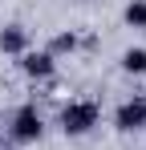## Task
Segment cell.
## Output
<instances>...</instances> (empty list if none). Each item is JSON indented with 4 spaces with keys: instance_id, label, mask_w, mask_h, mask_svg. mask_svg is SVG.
Instances as JSON below:
<instances>
[{
    "instance_id": "obj_8",
    "label": "cell",
    "mask_w": 146,
    "mask_h": 150,
    "mask_svg": "<svg viewBox=\"0 0 146 150\" xmlns=\"http://www.w3.org/2000/svg\"><path fill=\"white\" fill-rule=\"evenodd\" d=\"M73 45H77V37H73V33H61V37L53 41V53H65V49H73Z\"/></svg>"
},
{
    "instance_id": "obj_3",
    "label": "cell",
    "mask_w": 146,
    "mask_h": 150,
    "mask_svg": "<svg viewBox=\"0 0 146 150\" xmlns=\"http://www.w3.org/2000/svg\"><path fill=\"white\" fill-rule=\"evenodd\" d=\"M138 126H146V101H126L118 110V130H138Z\"/></svg>"
},
{
    "instance_id": "obj_7",
    "label": "cell",
    "mask_w": 146,
    "mask_h": 150,
    "mask_svg": "<svg viewBox=\"0 0 146 150\" xmlns=\"http://www.w3.org/2000/svg\"><path fill=\"white\" fill-rule=\"evenodd\" d=\"M126 21L134 28H146V0H134V4L126 8Z\"/></svg>"
},
{
    "instance_id": "obj_5",
    "label": "cell",
    "mask_w": 146,
    "mask_h": 150,
    "mask_svg": "<svg viewBox=\"0 0 146 150\" xmlns=\"http://www.w3.org/2000/svg\"><path fill=\"white\" fill-rule=\"evenodd\" d=\"M24 45H28V33H24V28L8 25L4 33H0V49L4 53H24Z\"/></svg>"
},
{
    "instance_id": "obj_4",
    "label": "cell",
    "mask_w": 146,
    "mask_h": 150,
    "mask_svg": "<svg viewBox=\"0 0 146 150\" xmlns=\"http://www.w3.org/2000/svg\"><path fill=\"white\" fill-rule=\"evenodd\" d=\"M21 69L28 77H49V73H53V53H24Z\"/></svg>"
},
{
    "instance_id": "obj_2",
    "label": "cell",
    "mask_w": 146,
    "mask_h": 150,
    "mask_svg": "<svg viewBox=\"0 0 146 150\" xmlns=\"http://www.w3.org/2000/svg\"><path fill=\"white\" fill-rule=\"evenodd\" d=\"M12 138H16V142H33V138H41V114H37V105H24L21 114H16V122H12Z\"/></svg>"
},
{
    "instance_id": "obj_1",
    "label": "cell",
    "mask_w": 146,
    "mask_h": 150,
    "mask_svg": "<svg viewBox=\"0 0 146 150\" xmlns=\"http://www.w3.org/2000/svg\"><path fill=\"white\" fill-rule=\"evenodd\" d=\"M61 126H65V134H85L89 126H97V105L94 101H69L61 110Z\"/></svg>"
},
{
    "instance_id": "obj_6",
    "label": "cell",
    "mask_w": 146,
    "mask_h": 150,
    "mask_svg": "<svg viewBox=\"0 0 146 150\" xmlns=\"http://www.w3.org/2000/svg\"><path fill=\"white\" fill-rule=\"evenodd\" d=\"M122 69L126 73H146V49H130L122 57Z\"/></svg>"
}]
</instances>
